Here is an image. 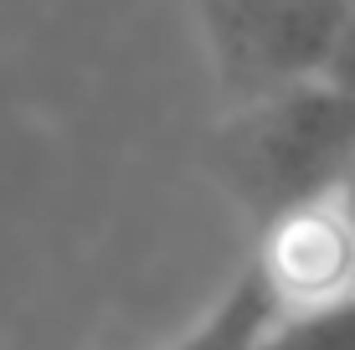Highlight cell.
<instances>
[{"mask_svg": "<svg viewBox=\"0 0 355 350\" xmlns=\"http://www.w3.org/2000/svg\"><path fill=\"white\" fill-rule=\"evenodd\" d=\"M273 324H278V304H273V294H268L263 273L248 263V268L216 294V304L206 309L186 335H175L165 350H263V340L273 335Z\"/></svg>", "mask_w": 355, "mask_h": 350, "instance_id": "obj_4", "label": "cell"}, {"mask_svg": "<svg viewBox=\"0 0 355 350\" xmlns=\"http://www.w3.org/2000/svg\"><path fill=\"white\" fill-rule=\"evenodd\" d=\"M340 207H345V216H350V227H355V175L345 180V191H340Z\"/></svg>", "mask_w": 355, "mask_h": 350, "instance_id": "obj_7", "label": "cell"}, {"mask_svg": "<svg viewBox=\"0 0 355 350\" xmlns=\"http://www.w3.org/2000/svg\"><path fill=\"white\" fill-rule=\"evenodd\" d=\"M252 268L263 273L268 294L278 304V320L345 299L355 288V227L340 196L268 227Z\"/></svg>", "mask_w": 355, "mask_h": 350, "instance_id": "obj_3", "label": "cell"}, {"mask_svg": "<svg viewBox=\"0 0 355 350\" xmlns=\"http://www.w3.org/2000/svg\"><path fill=\"white\" fill-rule=\"evenodd\" d=\"M227 103L324 78L350 0H191Z\"/></svg>", "mask_w": 355, "mask_h": 350, "instance_id": "obj_2", "label": "cell"}, {"mask_svg": "<svg viewBox=\"0 0 355 350\" xmlns=\"http://www.w3.org/2000/svg\"><path fill=\"white\" fill-rule=\"evenodd\" d=\"M324 82H335L340 93L355 103V0H350V16L345 26H340V42H335V57H329L324 67Z\"/></svg>", "mask_w": 355, "mask_h": 350, "instance_id": "obj_6", "label": "cell"}, {"mask_svg": "<svg viewBox=\"0 0 355 350\" xmlns=\"http://www.w3.org/2000/svg\"><path fill=\"white\" fill-rule=\"evenodd\" d=\"M263 350H355V288L335 304L284 315L263 340Z\"/></svg>", "mask_w": 355, "mask_h": 350, "instance_id": "obj_5", "label": "cell"}, {"mask_svg": "<svg viewBox=\"0 0 355 350\" xmlns=\"http://www.w3.org/2000/svg\"><path fill=\"white\" fill-rule=\"evenodd\" d=\"M211 186L258 227L335 201L355 175V103L314 78L232 108L201 144Z\"/></svg>", "mask_w": 355, "mask_h": 350, "instance_id": "obj_1", "label": "cell"}]
</instances>
